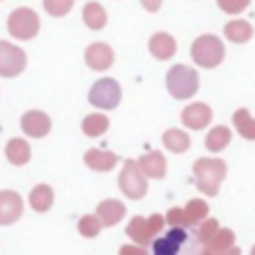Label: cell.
Returning <instances> with one entry per match:
<instances>
[{"instance_id": "obj_1", "label": "cell", "mask_w": 255, "mask_h": 255, "mask_svg": "<svg viewBox=\"0 0 255 255\" xmlns=\"http://www.w3.org/2000/svg\"><path fill=\"white\" fill-rule=\"evenodd\" d=\"M147 255H203V243L191 225H171L149 241Z\"/></svg>"}, {"instance_id": "obj_2", "label": "cell", "mask_w": 255, "mask_h": 255, "mask_svg": "<svg viewBox=\"0 0 255 255\" xmlns=\"http://www.w3.org/2000/svg\"><path fill=\"white\" fill-rule=\"evenodd\" d=\"M8 30L14 38L18 40H30L38 34L40 30V20L38 14L30 8H18L10 14L8 18Z\"/></svg>"}, {"instance_id": "obj_3", "label": "cell", "mask_w": 255, "mask_h": 255, "mask_svg": "<svg viewBox=\"0 0 255 255\" xmlns=\"http://www.w3.org/2000/svg\"><path fill=\"white\" fill-rule=\"evenodd\" d=\"M120 98H122L120 84L112 78L98 80L90 90V104H94L96 108H102V110L116 108L120 104Z\"/></svg>"}, {"instance_id": "obj_4", "label": "cell", "mask_w": 255, "mask_h": 255, "mask_svg": "<svg viewBox=\"0 0 255 255\" xmlns=\"http://www.w3.org/2000/svg\"><path fill=\"white\" fill-rule=\"evenodd\" d=\"M167 88L175 98H189L197 88L195 72L183 66H175L167 74Z\"/></svg>"}, {"instance_id": "obj_5", "label": "cell", "mask_w": 255, "mask_h": 255, "mask_svg": "<svg viewBox=\"0 0 255 255\" xmlns=\"http://www.w3.org/2000/svg\"><path fill=\"white\" fill-rule=\"evenodd\" d=\"M120 187L122 191L131 197V199H137L145 193L147 185H145V179H143V173L139 171V165L131 159H128L124 163V169L120 173Z\"/></svg>"}, {"instance_id": "obj_6", "label": "cell", "mask_w": 255, "mask_h": 255, "mask_svg": "<svg viewBox=\"0 0 255 255\" xmlns=\"http://www.w3.org/2000/svg\"><path fill=\"white\" fill-rule=\"evenodd\" d=\"M24 66H26V54L14 44L0 40V76L12 78L20 74Z\"/></svg>"}, {"instance_id": "obj_7", "label": "cell", "mask_w": 255, "mask_h": 255, "mask_svg": "<svg viewBox=\"0 0 255 255\" xmlns=\"http://www.w3.org/2000/svg\"><path fill=\"white\" fill-rule=\"evenodd\" d=\"M193 58L201 66H215L221 58V44L215 38H201L193 44Z\"/></svg>"}, {"instance_id": "obj_8", "label": "cell", "mask_w": 255, "mask_h": 255, "mask_svg": "<svg viewBox=\"0 0 255 255\" xmlns=\"http://www.w3.org/2000/svg\"><path fill=\"white\" fill-rule=\"evenodd\" d=\"M20 124H22L24 133H28L32 137H44L50 131V118L44 112H38V110L26 112L22 116V122Z\"/></svg>"}, {"instance_id": "obj_9", "label": "cell", "mask_w": 255, "mask_h": 255, "mask_svg": "<svg viewBox=\"0 0 255 255\" xmlns=\"http://www.w3.org/2000/svg\"><path fill=\"white\" fill-rule=\"evenodd\" d=\"M86 62L94 70H108L114 64V52L108 44L96 42L86 50Z\"/></svg>"}, {"instance_id": "obj_10", "label": "cell", "mask_w": 255, "mask_h": 255, "mask_svg": "<svg viewBox=\"0 0 255 255\" xmlns=\"http://www.w3.org/2000/svg\"><path fill=\"white\" fill-rule=\"evenodd\" d=\"M22 213V199L14 191H0V223H10Z\"/></svg>"}, {"instance_id": "obj_11", "label": "cell", "mask_w": 255, "mask_h": 255, "mask_svg": "<svg viewBox=\"0 0 255 255\" xmlns=\"http://www.w3.org/2000/svg\"><path fill=\"white\" fill-rule=\"evenodd\" d=\"M84 161H86L88 167H92V169H96V171H108V169H112V167L118 163V157H116V153H112V151L90 149V151H86Z\"/></svg>"}, {"instance_id": "obj_12", "label": "cell", "mask_w": 255, "mask_h": 255, "mask_svg": "<svg viewBox=\"0 0 255 255\" xmlns=\"http://www.w3.org/2000/svg\"><path fill=\"white\" fill-rule=\"evenodd\" d=\"M137 165H139L141 171H143L145 175H149V177H163V173H165V159H163V155L157 153V151H151V153L141 155Z\"/></svg>"}, {"instance_id": "obj_13", "label": "cell", "mask_w": 255, "mask_h": 255, "mask_svg": "<svg viewBox=\"0 0 255 255\" xmlns=\"http://www.w3.org/2000/svg\"><path fill=\"white\" fill-rule=\"evenodd\" d=\"M6 157L10 159V163L14 165H24L28 159H30V145L20 139V137H14L8 141L6 145Z\"/></svg>"}, {"instance_id": "obj_14", "label": "cell", "mask_w": 255, "mask_h": 255, "mask_svg": "<svg viewBox=\"0 0 255 255\" xmlns=\"http://www.w3.org/2000/svg\"><path fill=\"white\" fill-rule=\"evenodd\" d=\"M149 50H151V54L155 58L165 60V58H169L175 52V44H173V40L167 34H155L149 40Z\"/></svg>"}, {"instance_id": "obj_15", "label": "cell", "mask_w": 255, "mask_h": 255, "mask_svg": "<svg viewBox=\"0 0 255 255\" xmlns=\"http://www.w3.org/2000/svg\"><path fill=\"white\" fill-rule=\"evenodd\" d=\"M84 22L92 30H100L106 26V10L98 2H90L84 6Z\"/></svg>"}, {"instance_id": "obj_16", "label": "cell", "mask_w": 255, "mask_h": 255, "mask_svg": "<svg viewBox=\"0 0 255 255\" xmlns=\"http://www.w3.org/2000/svg\"><path fill=\"white\" fill-rule=\"evenodd\" d=\"M52 199H54V193H52V189L48 185H36L30 191V203L38 211H46L52 205Z\"/></svg>"}, {"instance_id": "obj_17", "label": "cell", "mask_w": 255, "mask_h": 255, "mask_svg": "<svg viewBox=\"0 0 255 255\" xmlns=\"http://www.w3.org/2000/svg\"><path fill=\"white\" fill-rule=\"evenodd\" d=\"M108 126H110V122H108V118L104 114H92V116L84 118L82 129H84L86 135H92L94 137V135H102L108 129Z\"/></svg>"}, {"instance_id": "obj_18", "label": "cell", "mask_w": 255, "mask_h": 255, "mask_svg": "<svg viewBox=\"0 0 255 255\" xmlns=\"http://www.w3.org/2000/svg\"><path fill=\"white\" fill-rule=\"evenodd\" d=\"M209 120V110L201 104H195V106H189L185 112H183V122L191 128H201L205 122Z\"/></svg>"}, {"instance_id": "obj_19", "label": "cell", "mask_w": 255, "mask_h": 255, "mask_svg": "<svg viewBox=\"0 0 255 255\" xmlns=\"http://www.w3.org/2000/svg\"><path fill=\"white\" fill-rule=\"evenodd\" d=\"M98 211H100V215H102V219H104L106 225H114L124 215V205L120 201H116V199H108V201H104L100 205Z\"/></svg>"}, {"instance_id": "obj_20", "label": "cell", "mask_w": 255, "mask_h": 255, "mask_svg": "<svg viewBox=\"0 0 255 255\" xmlns=\"http://www.w3.org/2000/svg\"><path fill=\"white\" fill-rule=\"evenodd\" d=\"M72 6H74V0H44L46 12L50 16H56V18L68 14L72 10Z\"/></svg>"}, {"instance_id": "obj_21", "label": "cell", "mask_w": 255, "mask_h": 255, "mask_svg": "<svg viewBox=\"0 0 255 255\" xmlns=\"http://www.w3.org/2000/svg\"><path fill=\"white\" fill-rule=\"evenodd\" d=\"M163 143H165V147H169L171 151H183V149L187 147V137H185L181 131L171 129V131H167V133L163 135Z\"/></svg>"}, {"instance_id": "obj_22", "label": "cell", "mask_w": 255, "mask_h": 255, "mask_svg": "<svg viewBox=\"0 0 255 255\" xmlns=\"http://www.w3.org/2000/svg\"><path fill=\"white\" fill-rule=\"evenodd\" d=\"M82 231H84L86 235H94V233L98 231V221H96L94 217H84V221H82Z\"/></svg>"}, {"instance_id": "obj_23", "label": "cell", "mask_w": 255, "mask_h": 255, "mask_svg": "<svg viewBox=\"0 0 255 255\" xmlns=\"http://www.w3.org/2000/svg\"><path fill=\"white\" fill-rule=\"evenodd\" d=\"M141 4H143L147 10H151V12H153V10H157V8H159L161 0H141Z\"/></svg>"}, {"instance_id": "obj_24", "label": "cell", "mask_w": 255, "mask_h": 255, "mask_svg": "<svg viewBox=\"0 0 255 255\" xmlns=\"http://www.w3.org/2000/svg\"><path fill=\"white\" fill-rule=\"evenodd\" d=\"M253 255H255V249H253Z\"/></svg>"}]
</instances>
